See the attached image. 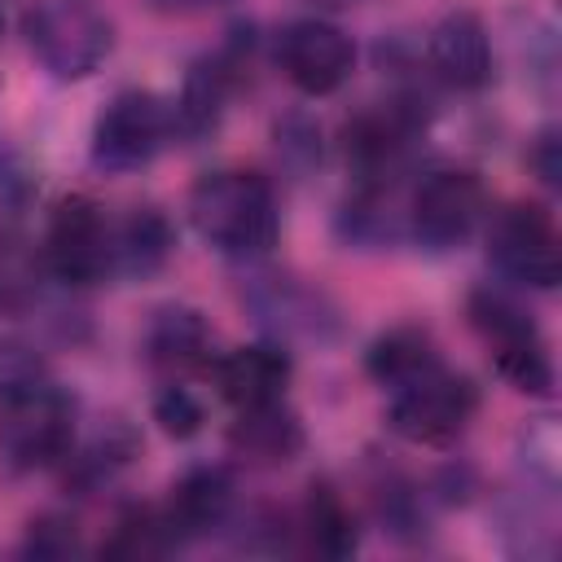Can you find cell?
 <instances>
[{
  "mask_svg": "<svg viewBox=\"0 0 562 562\" xmlns=\"http://www.w3.org/2000/svg\"><path fill=\"white\" fill-rule=\"evenodd\" d=\"M189 220L198 237L228 259H259L277 246L281 233V211L268 176L241 167L202 176L189 193Z\"/></svg>",
  "mask_w": 562,
  "mask_h": 562,
  "instance_id": "cell-1",
  "label": "cell"
},
{
  "mask_svg": "<svg viewBox=\"0 0 562 562\" xmlns=\"http://www.w3.org/2000/svg\"><path fill=\"white\" fill-rule=\"evenodd\" d=\"M79 430L75 395L40 378L9 400H0V461L13 474H35L61 465Z\"/></svg>",
  "mask_w": 562,
  "mask_h": 562,
  "instance_id": "cell-2",
  "label": "cell"
},
{
  "mask_svg": "<svg viewBox=\"0 0 562 562\" xmlns=\"http://www.w3.org/2000/svg\"><path fill=\"white\" fill-rule=\"evenodd\" d=\"M22 35H26L35 61L61 83L88 79L114 53V26L88 0H40V4H31L26 18H22Z\"/></svg>",
  "mask_w": 562,
  "mask_h": 562,
  "instance_id": "cell-3",
  "label": "cell"
},
{
  "mask_svg": "<svg viewBox=\"0 0 562 562\" xmlns=\"http://www.w3.org/2000/svg\"><path fill=\"white\" fill-rule=\"evenodd\" d=\"M470 325L492 351L496 373L522 391V395H553V360L549 347L536 329V321L505 294L496 290H474L470 294Z\"/></svg>",
  "mask_w": 562,
  "mask_h": 562,
  "instance_id": "cell-4",
  "label": "cell"
},
{
  "mask_svg": "<svg viewBox=\"0 0 562 562\" xmlns=\"http://www.w3.org/2000/svg\"><path fill=\"white\" fill-rule=\"evenodd\" d=\"M474 413H479V386L465 373H452L443 364H435L430 373L395 386L391 404H386L391 430L400 439L426 443V448L452 443L474 422Z\"/></svg>",
  "mask_w": 562,
  "mask_h": 562,
  "instance_id": "cell-5",
  "label": "cell"
},
{
  "mask_svg": "<svg viewBox=\"0 0 562 562\" xmlns=\"http://www.w3.org/2000/svg\"><path fill=\"white\" fill-rule=\"evenodd\" d=\"M176 136V114L158 92L127 88L119 92L92 127V162L101 171H136L162 154Z\"/></svg>",
  "mask_w": 562,
  "mask_h": 562,
  "instance_id": "cell-6",
  "label": "cell"
},
{
  "mask_svg": "<svg viewBox=\"0 0 562 562\" xmlns=\"http://www.w3.org/2000/svg\"><path fill=\"white\" fill-rule=\"evenodd\" d=\"M44 268L66 285H97L114 277V220L101 202L83 193L57 202L44 237Z\"/></svg>",
  "mask_w": 562,
  "mask_h": 562,
  "instance_id": "cell-7",
  "label": "cell"
},
{
  "mask_svg": "<svg viewBox=\"0 0 562 562\" xmlns=\"http://www.w3.org/2000/svg\"><path fill=\"white\" fill-rule=\"evenodd\" d=\"M487 211L483 180L465 167H439L426 171L408 198V233L426 250H452L461 246Z\"/></svg>",
  "mask_w": 562,
  "mask_h": 562,
  "instance_id": "cell-8",
  "label": "cell"
},
{
  "mask_svg": "<svg viewBox=\"0 0 562 562\" xmlns=\"http://www.w3.org/2000/svg\"><path fill=\"white\" fill-rule=\"evenodd\" d=\"M487 255L509 281L531 290H553L562 277V241L553 211H544L540 202H509L492 220Z\"/></svg>",
  "mask_w": 562,
  "mask_h": 562,
  "instance_id": "cell-9",
  "label": "cell"
},
{
  "mask_svg": "<svg viewBox=\"0 0 562 562\" xmlns=\"http://www.w3.org/2000/svg\"><path fill=\"white\" fill-rule=\"evenodd\" d=\"M277 61L285 79L303 97H329L338 92L356 70V44L342 26L321 18H299L277 40Z\"/></svg>",
  "mask_w": 562,
  "mask_h": 562,
  "instance_id": "cell-10",
  "label": "cell"
},
{
  "mask_svg": "<svg viewBox=\"0 0 562 562\" xmlns=\"http://www.w3.org/2000/svg\"><path fill=\"white\" fill-rule=\"evenodd\" d=\"M206 373L233 408H255V404L285 400V386L294 378V360L281 342H246V347H233L224 356H211Z\"/></svg>",
  "mask_w": 562,
  "mask_h": 562,
  "instance_id": "cell-11",
  "label": "cell"
},
{
  "mask_svg": "<svg viewBox=\"0 0 562 562\" xmlns=\"http://www.w3.org/2000/svg\"><path fill=\"white\" fill-rule=\"evenodd\" d=\"M417 132H422L417 101H386L382 110H369L347 127V162L364 184H382L400 167Z\"/></svg>",
  "mask_w": 562,
  "mask_h": 562,
  "instance_id": "cell-12",
  "label": "cell"
},
{
  "mask_svg": "<svg viewBox=\"0 0 562 562\" xmlns=\"http://www.w3.org/2000/svg\"><path fill=\"white\" fill-rule=\"evenodd\" d=\"M426 61L448 88L479 92L492 79V40H487L483 18L470 9L439 18V26L426 40Z\"/></svg>",
  "mask_w": 562,
  "mask_h": 562,
  "instance_id": "cell-13",
  "label": "cell"
},
{
  "mask_svg": "<svg viewBox=\"0 0 562 562\" xmlns=\"http://www.w3.org/2000/svg\"><path fill=\"white\" fill-rule=\"evenodd\" d=\"M233 514V479L224 465H193L167 496L162 518L176 536V544L202 540L211 531H220Z\"/></svg>",
  "mask_w": 562,
  "mask_h": 562,
  "instance_id": "cell-14",
  "label": "cell"
},
{
  "mask_svg": "<svg viewBox=\"0 0 562 562\" xmlns=\"http://www.w3.org/2000/svg\"><path fill=\"white\" fill-rule=\"evenodd\" d=\"M145 360L158 373H189V369H206L211 364V325L198 307L184 303H167L149 316L145 338H140Z\"/></svg>",
  "mask_w": 562,
  "mask_h": 562,
  "instance_id": "cell-15",
  "label": "cell"
},
{
  "mask_svg": "<svg viewBox=\"0 0 562 562\" xmlns=\"http://www.w3.org/2000/svg\"><path fill=\"white\" fill-rule=\"evenodd\" d=\"M228 443H233L237 457H246L255 465H285L303 452L307 435H303V422L285 408V400H272V404L237 408Z\"/></svg>",
  "mask_w": 562,
  "mask_h": 562,
  "instance_id": "cell-16",
  "label": "cell"
},
{
  "mask_svg": "<svg viewBox=\"0 0 562 562\" xmlns=\"http://www.w3.org/2000/svg\"><path fill=\"white\" fill-rule=\"evenodd\" d=\"M136 452H140V435H136L123 417H114V422L97 426V435H88L83 443H79V439L70 443V452L61 457V465H66V487H75V492H97V487L114 483L119 470H127Z\"/></svg>",
  "mask_w": 562,
  "mask_h": 562,
  "instance_id": "cell-17",
  "label": "cell"
},
{
  "mask_svg": "<svg viewBox=\"0 0 562 562\" xmlns=\"http://www.w3.org/2000/svg\"><path fill=\"white\" fill-rule=\"evenodd\" d=\"M259 321H268L277 334H303V338H325L334 329V307L325 303L321 290L294 281V277H268L250 294Z\"/></svg>",
  "mask_w": 562,
  "mask_h": 562,
  "instance_id": "cell-18",
  "label": "cell"
},
{
  "mask_svg": "<svg viewBox=\"0 0 562 562\" xmlns=\"http://www.w3.org/2000/svg\"><path fill=\"white\" fill-rule=\"evenodd\" d=\"M176 255V228L158 206H136L123 224H114V272L154 277Z\"/></svg>",
  "mask_w": 562,
  "mask_h": 562,
  "instance_id": "cell-19",
  "label": "cell"
},
{
  "mask_svg": "<svg viewBox=\"0 0 562 562\" xmlns=\"http://www.w3.org/2000/svg\"><path fill=\"white\" fill-rule=\"evenodd\" d=\"M294 531H299L303 549L316 553V558H347L360 544L356 514L342 501V492L329 487V483H312L307 487V501H303V514H299Z\"/></svg>",
  "mask_w": 562,
  "mask_h": 562,
  "instance_id": "cell-20",
  "label": "cell"
},
{
  "mask_svg": "<svg viewBox=\"0 0 562 562\" xmlns=\"http://www.w3.org/2000/svg\"><path fill=\"white\" fill-rule=\"evenodd\" d=\"M233 61L228 57H206L198 66H189L184 75V88H180V101H176V132L184 136H206L220 127L224 119V105H228V92H233Z\"/></svg>",
  "mask_w": 562,
  "mask_h": 562,
  "instance_id": "cell-21",
  "label": "cell"
},
{
  "mask_svg": "<svg viewBox=\"0 0 562 562\" xmlns=\"http://www.w3.org/2000/svg\"><path fill=\"white\" fill-rule=\"evenodd\" d=\"M435 364H443V360H439L430 334L417 329V325H395V329H386V334L369 347V356H364L369 378H373L378 386H386V391H395V386H404V382L430 373Z\"/></svg>",
  "mask_w": 562,
  "mask_h": 562,
  "instance_id": "cell-22",
  "label": "cell"
},
{
  "mask_svg": "<svg viewBox=\"0 0 562 562\" xmlns=\"http://www.w3.org/2000/svg\"><path fill=\"white\" fill-rule=\"evenodd\" d=\"M171 549H180V544H176L162 509H154V505H127L114 518L110 536L101 540V558H110V562H154V558H167Z\"/></svg>",
  "mask_w": 562,
  "mask_h": 562,
  "instance_id": "cell-23",
  "label": "cell"
},
{
  "mask_svg": "<svg viewBox=\"0 0 562 562\" xmlns=\"http://www.w3.org/2000/svg\"><path fill=\"white\" fill-rule=\"evenodd\" d=\"M44 259L22 233L0 228V312H26L40 299Z\"/></svg>",
  "mask_w": 562,
  "mask_h": 562,
  "instance_id": "cell-24",
  "label": "cell"
},
{
  "mask_svg": "<svg viewBox=\"0 0 562 562\" xmlns=\"http://www.w3.org/2000/svg\"><path fill=\"white\" fill-rule=\"evenodd\" d=\"M22 558H35V562H66L75 553H83V540H79V527L61 514H44L26 527L22 536Z\"/></svg>",
  "mask_w": 562,
  "mask_h": 562,
  "instance_id": "cell-25",
  "label": "cell"
},
{
  "mask_svg": "<svg viewBox=\"0 0 562 562\" xmlns=\"http://www.w3.org/2000/svg\"><path fill=\"white\" fill-rule=\"evenodd\" d=\"M154 422L162 426V435H171V439H189V435L202 430L206 408H202V400H198L189 386L167 382V386L154 395Z\"/></svg>",
  "mask_w": 562,
  "mask_h": 562,
  "instance_id": "cell-26",
  "label": "cell"
},
{
  "mask_svg": "<svg viewBox=\"0 0 562 562\" xmlns=\"http://www.w3.org/2000/svg\"><path fill=\"white\" fill-rule=\"evenodd\" d=\"M40 378H44L40 351H31L26 342L0 334V400H9L13 391H22V386H31V382H40Z\"/></svg>",
  "mask_w": 562,
  "mask_h": 562,
  "instance_id": "cell-27",
  "label": "cell"
},
{
  "mask_svg": "<svg viewBox=\"0 0 562 562\" xmlns=\"http://www.w3.org/2000/svg\"><path fill=\"white\" fill-rule=\"evenodd\" d=\"M527 465L536 474H544V483L558 479V430L549 417H540V426L527 435Z\"/></svg>",
  "mask_w": 562,
  "mask_h": 562,
  "instance_id": "cell-28",
  "label": "cell"
},
{
  "mask_svg": "<svg viewBox=\"0 0 562 562\" xmlns=\"http://www.w3.org/2000/svg\"><path fill=\"white\" fill-rule=\"evenodd\" d=\"M531 167H536V176H540L549 189H558V176H562V167H558V132H540V136H536V145H531Z\"/></svg>",
  "mask_w": 562,
  "mask_h": 562,
  "instance_id": "cell-29",
  "label": "cell"
},
{
  "mask_svg": "<svg viewBox=\"0 0 562 562\" xmlns=\"http://www.w3.org/2000/svg\"><path fill=\"white\" fill-rule=\"evenodd\" d=\"M158 9H171V13H193V9H211V4H224V0H154Z\"/></svg>",
  "mask_w": 562,
  "mask_h": 562,
  "instance_id": "cell-30",
  "label": "cell"
},
{
  "mask_svg": "<svg viewBox=\"0 0 562 562\" xmlns=\"http://www.w3.org/2000/svg\"><path fill=\"white\" fill-rule=\"evenodd\" d=\"M0 31H4V9H0Z\"/></svg>",
  "mask_w": 562,
  "mask_h": 562,
  "instance_id": "cell-31",
  "label": "cell"
}]
</instances>
